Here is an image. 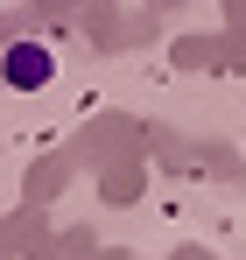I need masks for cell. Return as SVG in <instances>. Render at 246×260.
I'll use <instances>...</instances> for the list:
<instances>
[{
    "label": "cell",
    "instance_id": "6da1fadb",
    "mask_svg": "<svg viewBox=\"0 0 246 260\" xmlns=\"http://www.w3.org/2000/svg\"><path fill=\"white\" fill-rule=\"evenodd\" d=\"M42 78H49V49H28V43L7 49V85H42Z\"/></svg>",
    "mask_w": 246,
    "mask_h": 260
}]
</instances>
